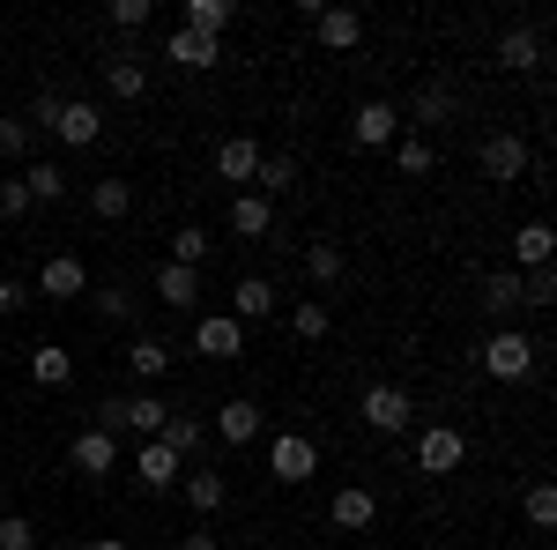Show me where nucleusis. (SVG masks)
<instances>
[{"instance_id":"nucleus-7","label":"nucleus","mask_w":557,"mask_h":550,"mask_svg":"<svg viewBox=\"0 0 557 550\" xmlns=\"http://www.w3.org/2000/svg\"><path fill=\"white\" fill-rule=\"evenodd\" d=\"M312 468H320V447H312L305 431H283V439H275V484H305Z\"/></svg>"},{"instance_id":"nucleus-38","label":"nucleus","mask_w":557,"mask_h":550,"mask_svg":"<svg viewBox=\"0 0 557 550\" xmlns=\"http://www.w3.org/2000/svg\"><path fill=\"white\" fill-rule=\"evenodd\" d=\"M550 297H557L550 268H528V276H520V305H550Z\"/></svg>"},{"instance_id":"nucleus-43","label":"nucleus","mask_w":557,"mask_h":550,"mask_svg":"<svg viewBox=\"0 0 557 550\" xmlns=\"http://www.w3.org/2000/svg\"><path fill=\"white\" fill-rule=\"evenodd\" d=\"M112 23H120V30H141V23H149V0H112Z\"/></svg>"},{"instance_id":"nucleus-3","label":"nucleus","mask_w":557,"mask_h":550,"mask_svg":"<svg viewBox=\"0 0 557 550\" xmlns=\"http://www.w3.org/2000/svg\"><path fill=\"white\" fill-rule=\"evenodd\" d=\"M475 157H483V179H520V171L535 164V157H528V142H520L513 127L483 134V149H475Z\"/></svg>"},{"instance_id":"nucleus-21","label":"nucleus","mask_w":557,"mask_h":550,"mask_svg":"<svg viewBox=\"0 0 557 550\" xmlns=\"http://www.w3.org/2000/svg\"><path fill=\"white\" fill-rule=\"evenodd\" d=\"M127 372L134 380H164V372H172V350H164L157 335H134L127 342Z\"/></svg>"},{"instance_id":"nucleus-40","label":"nucleus","mask_w":557,"mask_h":550,"mask_svg":"<svg viewBox=\"0 0 557 550\" xmlns=\"http://www.w3.org/2000/svg\"><path fill=\"white\" fill-rule=\"evenodd\" d=\"M528 521H535V528H550V521H557V491H550V484L528 491Z\"/></svg>"},{"instance_id":"nucleus-28","label":"nucleus","mask_w":557,"mask_h":550,"mask_svg":"<svg viewBox=\"0 0 557 550\" xmlns=\"http://www.w3.org/2000/svg\"><path fill=\"white\" fill-rule=\"evenodd\" d=\"M231 23H238L231 0H194V8H186V30H201V38H223Z\"/></svg>"},{"instance_id":"nucleus-34","label":"nucleus","mask_w":557,"mask_h":550,"mask_svg":"<svg viewBox=\"0 0 557 550\" xmlns=\"http://www.w3.org/2000/svg\"><path fill=\"white\" fill-rule=\"evenodd\" d=\"M268 194H283V186H298V157L290 149H275V157H260V171H253Z\"/></svg>"},{"instance_id":"nucleus-45","label":"nucleus","mask_w":557,"mask_h":550,"mask_svg":"<svg viewBox=\"0 0 557 550\" xmlns=\"http://www.w3.org/2000/svg\"><path fill=\"white\" fill-rule=\"evenodd\" d=\"M60 105H67L60 89H38V105H30V120H38V127H52V120H60Z\"/></svg>"},{"instance_id":"nucleus-32","label":"nucleus","mask_w":557,"mask_h":550,"mask_svg":"<svg viewBox=\"0 0 557 550\" xmlns=\"http://www.w3.org/2000/svg\"><path fill=\"white\" fill-rule=\"evenodd\" d=\"M483 305H491L498 320H513V313H520V268H498L491 291H483Z\"/></svg>"},{"instance_id":"nucleus-17","label":"nucleus","mask_w":557,"mask_h":550,"mask_svg":"<svg viewBox=\"0 0 557 550\" xmlns=\"http://www.w3.org/2000/svg\"><path fill=\"white\" fill-rule=\"evenodd\" d=\"M231 231H238V239H268V231H275V201H268V194H238V201H231Z\"/></svg>"},{"instance_id":"nucleus-11","label":"nucleus","mask_w":557,"mask_h":550,"mask_svg":"<svg viewBox=\"0 0 557 550\" xmlns=\"http://www.w3.org/2000/svg\"><path fill=\"white\" fill-rule=\"evenodd\" d=\"M52 134H60L67 149H97V105L67 97V105H60V120H52Z\"/></svg>"},{"instance_id":"nucleus-8","label":"nucleus","mask_w":557,"mask_h":550,"mask_svg":"<svg viewBox=\"0 0 557 550\" xmlns=\"http://www.w3.org/2000/svg\"><path fill=\"white\" fill-rule=\"evenodd\" d=\"M215 439H223V447H253L260 439V402H246V394L223 402V410H215Z\"/></svg>"},{"instance_id":"nucleus-26","label":"nucleus","mask_w":557,"mask_h":550,"mask_svg":"<svg viewBox=\"0 0 557 550\" xmlns=\"http://www.w3.org/2000/svg\"><path fill=\"white\" fill-rule=\"evenodd\" d=\"M164 417H172L164 394H134V402H120V424H127V431H149V439L164 431Z\"/></svg>"},{"instance_id":"nucleus-5","label":"nucleus","mask_w":557,"mask_h":550,"mask_svg":"<svg viewBox=\"0 0 557 550\" xmlns=\"http://www.w3.org/2000/svg\"><path fill=\"white\" fill-rule=\"evenodd\" d=\"M194 350H201V357H238V350H246V328H238L231 313H201V320H194Z\"/></svg>"},{"instance_id":"nucleus-33","label":"nucleus","mask_w":557,"mask_h":550,"mask_svg":"<svg viewBox=\"0 0 557 550\" xmlns=\"http://www.w3.org/2000/svg\"><path fill=\"white\" fill-rule=\"evenodd\" d=\"M290 328H298L305 342H320V335H327V328H335V313H327L320 297H298V305H290Z\"/></svg>"},{"instance_id":"nucleus-15","label":"nucleus","mask_w":557,"mask_h":550,"mask_svg":"<svg viewBox=\"0 0 557 550\" xmlns=\"http://www.w3.org/2000/svg\"><path fill=\"white\" fill-rule=\"evenodd\" d=\"M134 476H141L149 491H172V484H178V454L164 447V439H149V447L134 454Z\"/></svg>"},{"instance_id":"nucleus-9","label":"nucleus","mask_w":557,"mask_h":550,"mask_svg":"<svg viewBox=\"0 0 557 550\" xmlns=\"http://www.w3.org/2000/svg\"><path fill=\"white\" fill-rule=\"evenodd\" d=\"M394 127H401V112H394L386 97H372V105H357V120H349V134H357L364 149H386V142H394Z\"/></svg>"},{"instance_id":"nucleus-47","label":"nucleus","mask_w":557,"mask_h":550,"mask_svg":"<svg viewBox=\"0 0 557 550\" xmlns=\"http://www.w3.org/2000/svg\"><path fill=\"white\" fill-rule=\"evenodd\" d=\"M178 550H215V536H209V528H194V536H186Z\"/></svg>"},{"instance_id":"nucleus-24","label":"nucleus","mask_w":557,"mask_h":550,"mask_svg":"<svg viewBox=\"0 0 557 550\" xmlns=\"http://www.w3.org/2000/svg\"><path fill=\"white\" fill-rule=\"evenodd\" d=\"M550 246H557V231L535 216V223H520V239H513V260L520 268H550Z\"/></svg>"},{"instance_id":"nucleus-36","label":"nucleus","mask_w":557,"mask_h":550,"mask_svg":"<svg viewBox=\"0 0 557 550\" xmlns=\"http://www.w3.org/2000/svg\"><path fill=\"white\" fill-rule=\"evenodd\" d=\"M186 499H194V513H215L223 506V476H215V468L209 476H186Z\"/></svg>"},{"instance_id":"nucleus-6","label":"nucleus","mask_w":557,"mask_h":550,"mask_svg":"<svg viewBox=\"0 0 557 550\" xmlns=\"http://www.w3.org/2000/svg\"><path fill=\"white\" fill-rule=\"evenodd\" d=\"M498 68H513V75H535V68H543V30H535V23H513V30L498 38Z\"/></svg>"},{"instance_id":"nucleus-16","label":"nucleus","mask_w":557,"mask_h":550,"mask_svg":"<svg viewBox=\"0 0 557 550\" xmlns=\"http://www.w3.org/2000/svg\"><path fill=\"white\" fill-rule=\"evenodd\" d=\"M312 30H320V45H327V52H349V45L364 38L357 8H320V15H312Z\"/></svg>"},{"instance_id":"nucleus-20","label":"nucleus","mask_w":557,"mask_h":550,"mask_svg":"<svg viewBox=\"0 0 557 550\" xmlns=\"http://www.w3.org/2000/svg\"><path fill=\"white\" fill-rule=\"evenodd\" d=\"M372 491H364V484H343V491H335V506H327V521H335V528H372Z\"/></svg>"},{"instance_id":"nucleus-37","label":"nucleus","mask_w":557,"mask_h":550,"mask_svg":"<svg viewBox=\"0 0 557 550\" xmlns=\"http://www.w3.org/2000/svg\"><path fill=\"white\" fill-rule=\"evenodd\" d=\"M0 550H38V528L23 513H0Z\"/></svg>"},{"instance_id":"nucleus-35","label":"nucleus","mask_w":557,"mask_h":550,"mask_svg":"<svg viewBox=\"0 0 557 550\" xmlns=\"http://www.w3.org/2000/svg\"><path fill=\"white\" fill-rule=\"evenodd\" d=\"M23 186H30V201H60V194H67V171H60V164H30V171H23Z\"/></svg>"},{"instance_id":"nucleus-10","label":"nucleus","mask_w":557,"mask_h":550,"mask_svg":"<svg viewBox=\"0 0 557 550\" xmlns=\"http://www.w3.org/2000/svg\"><path fill=\"white\" fill-rule=\"evenodd\" d=\"M67 462L83 468V476H104V468L120 462V447H112V431H97V424H89V431H75V447H67Z\"/></svg>"},{"instance_id":"nucleus-22","label":"nucleus","mask_w":557,"mask_h":550,"mask_svg":"<svg viewBox=\"0 0 557 550\" xmlns=\"http://www.w3.org/2000/svg\"><path fill=\"white\" fill-rule=\"evenodd\" d=\"M409 120H417V127H446V120H454V89L424 83L417 97H409Z\"/></svg>"},{"instance_id":"nucleus-18","label":"nucleus","mask_w":557,"mask_h":550,"mask_svg":"<svg viewBox=\"0 0 557 550\" xmlns=\"http://www.w3.org/2000/svg\"><path fill=\"white\" fill-rule=\"evenodd\" d=\"M268 313H275V283H268V276H246V283L231 291V320L246 328V320H268Z\"/></svg>"},{"instance_id":"nucleus-2","label":"nucleus","mask_w":557,"mask_h":550,"mask_svg":"<svg viewBox=\"0 0 557 550\" xmlns=\"http://www.w3.org/2000/svg\"><path fill=\"white\" fill-rule=\"evenodd\" d=\"M461 462H469V439H461L454 424H431L424 439H417V468H424V476H454Z\"/></svg>"},{"instance_id":"nucleus-44","label":"nucleus","mask_w":557,"mask_h":550,"mask_svg":"<svg viewBox=\"0 0 557 550\" xmlns=\"http://www.w3.org/2000/svg\"><path fill=\"white\" fill-rule=\"evenodd\" d=\"M97 313H104V320H134V297L127 291H97Z\"/></svg>"},{"instance_id":"nucleus-29","label":"nucleus","mask_w":557,"mask_h":550,"mask_svg":"<svg viewBox=\"0 0 557 550\" xmlns=\"http://www.w3.org/2000/svg\"><path fill=\"white\" fill-rule=\"evenodd\" d=\"M89 209L104 216V223H120V216L134 209V186L127 179H97V186H89Z\"/></svg>"},{"instance_id":"nucleus-1","label":"nucleus","mask_w":557,"mask_h":550,"mask_svg":"<svg viewBox=\"0 0 557 550\" xmlns=\"http://www.w3.org/2000/svg\"><path fill=\"white\" fill-rule=\"evenodd\" d=\"M535 357H543V350H535L528 335H513V328H498V335L483 342V372H491V380H528Z\"/></svg>"},{"instance_id":"nucleus-4","label":"nucleus","mask_w":557,"mask_h":550,"mask_svg":"<svg viewBox=\"0 0 557 550\" xmlns=\"http://www.w3.org/2000/svg\"><path fill=\"white\" fill-rule=\"evenodd\" d=\"M417 417V402H409V387H364V424L372 431H401V424Z\"/></svg>"},{"instance_id":"nucleus-31","label":"nucleus","mask_w":557,"mask_h":550,"mask_svg":"<svg viewBox=\"0 0 557 550\" xmlns=\"http://www.w3.org/2000/svg\"><path fill=\"white\" fill-rule=\"evenodd\" d=\"M209 246H215V239L201 231V223H178V231H172V260H178V268H201Z\"/></svg>"},{"instance_id":"nucleus-27","label":"nucleus","mask_w":557,"mask_h":550,"mask_svg":"<svg viewBox=\"0 0 557 550\" xmlns=\"http://www.w3.org/2000/svg\"><path fill=\"white\" fill-rule=\"evenodd\" d=\"M104 89H112V97H141V89H149V68H141L134 52H112V60H104Z\"/></svg>"},{"instance_id":"nucleus-25","label":"nucleus","mask_w":557,"mask_h":550,"mask_svg":"<svg viewBox=\"0 0 557 550\" xmlns=\"http://www.w3.org/2000/svg\"><path fill=\"white\" fill-rule=\"evenodd\" d=\"M30 380L38 387H67L75 380V357H67L60 342H38V350H30Z\"/></svg>"},{"instance_id":"nucleus-13","label":"nucleus","mask_w":557,"mask_h":550,"mask_svg":"<svg viewBox=\"0 0 557 550\" xmlns=\"http://www.w3.org/2000/svg\"><path fill=\"white\" fill-rule=\"evenodd\" d=\"M38 291H45V297H83V291H89L83 260H75V254H52V260L38 268Z\"/></svg>"},{"instance_id":"nucleus-23","label":"nucleus","mask_w":557,"mask_h":550,"mask_svg":"<svg viewBox=\"0 0 557 550\" xmlns=\"http://www.w3.org/2000/svg\"><path fill=\"white\" fill-rule=\"evenodd\" d=\"M215 171H223V179H253L260 171V142H246V134L215 142Z\"/></svg>"},{"instance_id":"nucleus-48","label":"nucleus","mask_w":557,"mask_h":550,"mask_svg":"<svg viewBox=\"0 0 557 550\" xmlns=\"http://www.w3.org/2000/svg\"><path fill=\"white\" fill-rule=\"evenodd\" d=\"M75 550H127L120 536H97V543H75Z\"/></svg>"},{"instance_id":"nucleus-39","label":"nucleus","mask_w":557,"mask_h":550,"mask_svg":"<svg viewBox=\"0 0 557 550\" xmlns=\"http://www.w3.org/2000/svg\"><path fill=\"white\" fill-rule=\"evenodd\" d=\"M394 164L409 171V179H424V171H431V142H417V134H409V142L394 149Z\"/></svg>"},{"instance_id":"nucleus-12","label":"nucleus","mask_w":557,"mask_h":550,"mask_svg":"<svg viewBox=\"0 0 557 550\" xmlns=\"http://www.w3.org/2000/svg\"><path fill=\"white\" fill-rule=\"evenodd\" d=\"M157 297H164L172 313H194V305H201V276L178 268V260H164V268H157Z\"/></svg>"},{"instance_id":"nucleus-30","label":"nucleus","mask_w":557,"mask_h":550,"mask_svg":"<svg viewBox=\"0 0 557 550\" xmlns=\"http://www.w3.org/2000/svg\"><path fill=\"white\" fill-rule=\"evenodd\" d=\"M305 276H312V283H343V246H335V239H312V246H305Z\"/></svg>"},{"instance_id":"nucleus-41","label":"nucleus","mask_w":557,"mask_h":550,"mask_svg":"<svg viewBox=\"0 0 557 550\" xmlns=\"http://www.w3.org/2000/svg\"><path fill=\"white\" fill-rule=\"evenodd\" d=\"M30 149V120H0V157H23Z\"/></svg>"},{"instance_id":"nucleus-46","label":"nucleus","mask_w":557,"mask_h":550,"mask_svg":"<svg viewBox=\"0 0 557 550\" xmlns=\"http://www.w3.org/2000/svg\"><path fill=\"white\" fill-rule=\"evenodd\" d=\"M23 305H30V283L8 276V283H0V313H23Z\"/></svg>"},{"instance_id":"nucleus-14","label":"nucleus","mask_w":557,"mask_h":550,"mask_svg":"<svg viewBox=\"0 0 557 550\" xmlns=\"http://www.w3.org/2000/svg\"><path fill=\"white\" fill-rule=\"evenodd\" d=\"M164 60L201 75V68H215V60H223V52H215V38H201V30H172V38H164Z\"/></svg>"},{"instance_id":"nucleus-19","label":"nucleus","mask_w":557,"mask_h":550,"mask_svg":"<svg viewBox=\"0 0 557 550\" xmlns=\"http://www.w3.org/2000/svg\"><path fill=\"white\" fill-rule=\"evenodd\" d=\"M157 439H164V447H172L178 462H186V454H201V447H209V424H201V417H186V410H172Z\"/></svg>"},{"instance_id":"nucleus-42","label":"nucleus","mask_w":557,"mask_h":550,"mask_svg":"<svg viewBox=\"0 0 557 550\" xmlns=\"http://www.w3.org/2000/svg\"><path fill=\"white\" fill-rule=\"evenodd\" d=\"M30 209V186L23 179H0V216H23Z\"/></svg>"}]
</instances>
